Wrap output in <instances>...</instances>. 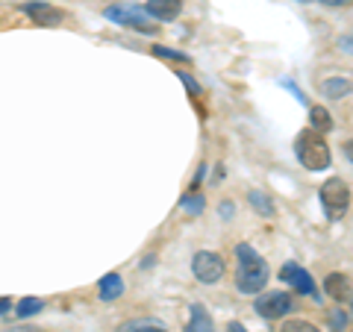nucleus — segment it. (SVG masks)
Listing matches in <instances>:
<instances>
[{
    "instance_id": "19",
    "label": "nucleus",
    "mask_w": 353,
    "mask_h": 332,
    "mask_svg": "<svg viewBox=\"0 0 353 332\" xmlns=\"http://www.w3.org/2000/svg\"><path fill=\"white\" fill-rule=\"evenodd\" d=\"M347 324H350L347 312H345L341 306H336L333 312H330V326H333V332H345V329H347Z\"/></svg>"
},
{
    "instance_id": "16",
    "label": "nucleus",
    "mask_w": 353,
    "mask_h": 332,
    "mask_svg": "<svg viewBox=\"0 0 353 332\" xmlns=\"http://www.w3.org/2000/svg\"><path fill=\"white\" fill-rule=\"evenodd\" d=\"M41 309H44L41 297H24V300L15 306V315H18V318H32V315H39Z\"/></svg>"
},
{
    "instance_id": "3",
    "label": "nucleus",
    "mask_w": 353,
    "mask_h": 332,
    "mask_svg": "<svg viewBox=\"0 0 353 332\" xmlns=\"http://www.w3.org/2000/svg\"><path fill=\"white\" fill-rule=\"evenodd\" d=\"M318 194H321V206H324L327 218L339 220V218L347 215V209H350V185L341 180V176H330Z\"/></svg>"
},
{
    "instance_id": "5",
    "label": "nucleus",
    "mask_w": 353,
    "mask_h": 332,
    "mask_svg": "<svg viewBox=\"0 0 353 332\" xmlns=\"http://www.w3.org/2000/svg\"><path fill=\"white\" fill-rule=\"evenodd\" d=\"M224 271H227V264H224V259H221L218 253H212V250L194 253V259H192V273H194L203 285L221 282V280H224Z\"/></svg>"
},
{
    "instance_id": "28",
    "label": "nucleus",
    "mask_w": 353,
    "mask_h": 332,
    "mask_svg": "<svg viewBox=\"0 0 353 332\" xmlns=\"http://www.w3.org/2000/svg\"><path fill=\"white\" fill-rule=\"evenodd\" d=\"M227 332H248V329H245V326H241V324H236V320H233V324H230V326H227Z\"/></svg>"
},
{
    "instance_id": "17",
    "label": "nucleus",
    "mask_w": 353,
    "mask_h": 332,
    "mask_svg": "<svg viewBox=\"0 0 353 332\" xmlns=\"http://www.w3.org/2000/svg\"><path fill=\"white\" fill-rule=\"evenodd\" d=\"M180 206H183L189 215H201V212H203V206H206V200H203V194H201V191H189V194H183V197H180Z\"/></svg>"
},
{
    "instance_id": "1",
    "label": "nucleus",
    "mask_w": 353,
    "mask_h": 332,
    "mask_svg": "<svg viewBox=\"0 0 353 332\" xmlns=\"http://www.w3.org/2000/svg\"><path fill=\"white\" fill-rule=\"evenodd\" d=\"M236 259H239V271H236V289L241 294H259L268 285V262H265L250 245H236Z\"/></svg>"
},
{
    "instance_id": "15",
    "label": "nucleus",
    "mask_w": 353,
    "mask_h": 332,
    "mask_svg": "<svg viewBox=\"0 0 353 332\" xmlns=\"http://www.w3.org/2000/svg\"><path fill=\"white\" fill-rule=\"evenodd\" d=\"M248 203L256 209V215H262V218H271L274 215V200L265 191H259V188H253V191L248 194Z\"/></svg>"
},
{
    "instance_id": "24",
    "label": "nucleus",
    "mask_w": 353,
    "mask_h": 332,
    "mask_svg": "<svg viewBox=\"0 0 353 332\" xmlns=\"http://www.w3.org/2000/svg\"><path fill=\"white\" fill-rule=\"evenodd\" d=\"M318 3H324V6H347L350 0H318Z\"/></svg>"
},
{
    "instance_id": "2",
    "label": "nucleus",
    "mask_w": 353,
    "mask_h": 332,
    "mask_svg": "<svg viewBox=\"0 0 353 332\" xmlns=\"http://www.w3.org/2000/svg\"><path fill=\"white\" fill-rule=\"evenodd\" d=\"M294 156L303 165L306 171H327L333 156H330V147L321 132L315 129H301L294 138Z\"/></svg>"
},
{
    "instance_id": "6",
    "label": "nucleus",
    "mask_w": 353,
    "mask_h": 332,
    "mask_svg": "<svg viewBox=\"0 0 353 332\" xmlns=\"http://www.w3.org/2000/svg\"><path fill=\"white\" fill-rule=\"evenodd\" d=\"M280 282H285V285H292V289L297 291V294H303V297H315L318 303H321V294H318V289H315V280L309 276V271L306 268H301L297 262H285L283 268H280Z\"/></svg>"
},
{
    "instance_id": "11",
    "label": "nucleus",
    "mask_w": 353,
    "mask_h": 332,
    "mask_svg": "<svg viewBox=\"0 0 353 332\" xmlns=\"http://www.w3.org/2000/svg\"><path fill=\"white\" fill-rule=\"evenodd\" d=\"M185 332H215V320L203 303H192V318L185 324Z\"/></svg>"
},
{
    "instance_id": "9",
    "label": "nucleus",
    "mask_w": 353,
    "mask_h": 332,
    "mask_svg": "<svg viewBox=\"0 0 353 332\" xmlns=\"http://www.w3.org/2000/svg\"><path fill=\"white\" fill-rule=\"evenodd\" d=\"M141 12L153 21H176V15L183 12V0H148Z\"/></svg>"
},
{
    "instance_id": "22",
    "label": "nucleus",
    "mask_w": 353,
    "mask_h": 332,
    "mask_svg": "<svg viewBox=\"0 0 353 332\" xmlns=\"http://www.w3.org/2000/svg\"><path fill=\"white\" fill-rule=\"evenodd\" d=\"M136 332H168V329H162L159 324H139Z\"/></svg>"
},
{
    "instance_id": "4",
    "label": "nucleus",
    "mask_w": 353,
    "mask_h": 332,
    "mask_svg": "<svg viewBox=\"0 0 353 332\" xmlns=\"http://www.w3.org/2000/svg\"><path fill=\"white\" fill-rule=\"evenodd\" d=\"M253 309H256V315L265 320H277V318H285L292 312L294 300H292L289 291H259Z\"/></svg>"
},
{
    "instance_id": "20",
    "label": "nucleus",
    "mask_w": 353,
    "mask_h": 332,
    "mask_svg": "<svg viewBox=\"0 0 353 332\" xmlns=\"http://www.w3.org/2000/svg\"><path fill=\"white\" fill-rule=\"evenodd\" d=\"M280 332H321L315 324H309V320H285V324L280 326Z\"/></svg>"
},
{
    "instance_id": "21",
    "label": "nucleus",
    "mask_w": 353,
    "mask_h": 332,
    "mask_svg": "<svg viewBox=\"0 0 353 332\" xmlns=\"http://www.w3.org/2000/svg\"><path fill=\"white\" fill-rule=\"evenodd\" d=\"M176 76H180V80L185 83V88H189V94H194V97H197V94H203V88H201V83H197V80H194V76H192V74H185V71H176Z\"/></svg>"
},
{
    "instance_id": "27",
    "label": "nucleus",
    "mask_w": 353,
    "mask_h": 332,
    "mask_svg": "<svg viewBox=\"0 0 353 332\" xmlns=\"http://www.w3.org/2000/svg\"><path fill=\"white\" fill-rule=\"evenodd\" d=\"M339 48L345 50V53H350V36H345V39H341V41H339Z\"/></svg>"
},
{
    "instance_id": "8",
    "label": "nucleus",
    "mask_w": 353,
    "mask_h": 332,
    "mask_svg": "<svg viewBox=\"0 0 353 332\" xmlns=\"http://www.w3.org/2000/svg\"><path fill=\"white\" fill-rule=\"evenodd\" d=\"M24 12L36 21L39 27H59L62 21H65V12L59 6H50V3H44V0H36V3H24Z\"/></svg>"
},
{
    "instance_id": "14",
    "label": "nucleus",
    "mask_w": 353,
    "mask_h": 332,
    "mask_svg": "<svg viewBox=\"0 0 353 332\" xmlns=\"http://www.w3.org/2000/svg\"><path fill=\"white\" fill-rule=\"evenodd\" d=\"M121 294H124V280H121V273H106L101 280V300L112 303Z\"/></svg>"
},
{
    "instance_id": "25",
    "label": "nucleus",
    "mask_w": 353,
    "mask_h": 332,
    "mask_svg": "<svg viewBox=\"0 0 353 332\" xmlns=\"http://www.w3.org/2000/svg\"><path fill=\"white\" fill-rule=\"evenodd\" d=\"M9 309H12V300H9V297H0V315L9 312Z\"/></svg>"
},
{
    "instance_id": "10",
    "label": "nucleus",
    "mask_w": 353,
    "mask_h": 332,
    "mask_svg": "<svg viewBox=\"0 0 353 332\" xmlns=\"http://www.w3.org/2000/svg\"><path fill=\"white\" fill-rule=\"evenodd\" d=\"M324 291L333 297L339 306H347V303H350V294H353L350 276H347V273H330L327 280H324Z\"/></svg>"
},
{
    "instance_id": "18",
    "label": "nucleus",
    "mask_w": 353,
    "mask_h": 332,
    "mask_svg": "<svg viewBox=\"0 0 353 332\" xmlns=\"http://www.w3.org/2000/svg\"><path fill=\"white\" fill-rule=\"evenodd\" d=\"M153 56H159V59H171V62H183V65H189L192 56L189 53H183V50H174V48H162V44H153Z\"/></svg>"
},
{
    "instance_id": "12",
    "label": "nucleus",
    "mask_w": 353,
    "mask_h": 332,
    "mask_svg": "<svg viewBox=\"0 0 353 332\" xmlns=\"http://www.w3.org/2000/svg\"><path fill=\"white\" fill-rule=\"evenodd\" d=\"M321 94L327 101H345L350 94V80L347 76H330V80L321 83Z\"/></svg>"
},
{
    "instance_id": "23",
    "label": "nucleus",
    "mask_w": 353,
    "mask_h": 332,
    "mask_svg": "<svg viewBox=\"0 0 353 332\" xmlns=\"http://www.w3.org/2000/svg\"><path fill=\"white\" fill-rule=\"evenodd\" d=\"M203 176H206V165H201V168H197V174H194V185H192V188H201Z\"/></svg>"
},
{
    "instance_id": "26",
    "label": "nucleus",
    "mask_w": 353,
    "mask_h": 332,
    "mask_svg": "<svg viewBox=\"0 0 353 332\" xmlns=\"http://www.w3.org/2000/svg\"><path fill=\"white\" fill-rule=\"evenodd\" d=\"M233 215V203H221V218H230Z\"/></svg>"
},
{
    "instance_id": "13",
    "label": "nucleus",
    "mask_w": 353,
    "mask_h": 332,
    "mask_svg": "<svg viewBox=\"0 0 353 332\" xmlns=\"http://www.w3.org/2000/svg\"><path fill=\"white\" fill-rule=\"evenodd\" d=\"M309 124H312L309 129L321 132V136H324V132H333L336 129V121H333V115H330L324 106H312V109H309Z\"/></svg>"
},
{
    "instance_id": "7",
    "label": "nucleus",
    "mask_w": 353,
    "mask_h": 332,
    "mask_svg": "<svg viewBox=\"0 0 353 332\" xmlns=\"http://www.w3.org/2000/svg\"><path fill=\"white\" fill-rule=\"evenodd\" d=\"M106 18L115 21V24L127 27V30H136V32H145V36H150V32H157L159 27L150 24V21H145V12L136 6H109L106 9Z\"/></svg>"
}]
</instances>
